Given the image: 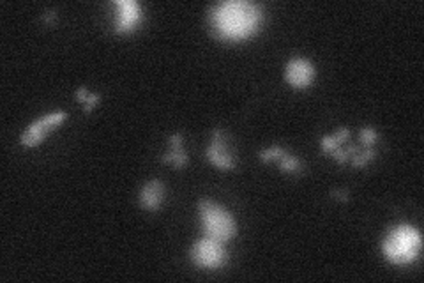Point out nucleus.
<instances>
[{"label":"nucleus","instance_id":"4be33fe9","mask_svg":"<svg viewBox=\"0 0 424 283\" xmlns=\"http://www.w3.org/2000/svg\"><path fill=\"white\" fill-rule=\"evenodd\" d=\"M52 20H53V13H48V16H45V21L46 23H50Z\"/></svg>","mask_w":424,"mask_h":283},{"label":"nucleus","instance_id":"9b49d317","mask_svg":"<svg viewBox=\"0 0 424 283\" xmlns=\"http://www.w3.org/2000/svg\"><path fill=\"white\" fill-rule=\"evenodd\" d=\"M375 156H376L375 149H373V147H366L363 152L352 156V165L356 166V168H361V166H364L366 163L373 161V159H375Z\"/></svg>","mask_w":424,"mask_h":283},{"label":"nucleus","instance_id":"f03ea898","mask_svg":"<svg viewBox=\"0 0 424 283\" xmlns=\"http://www.w3.org/2000/svg\"><path fill=\"white\" fill-rule=\"evenodd\" d=\"M422 250V235L410 225L393 227L382 241V253L394 266H408L415 262Z\"/></svg>","mask_w":424,"mask_h":283},{"label":"nucleus","instance_id":"4468645a","mask_svg":"<svg viewBox=\"0 0 424 283\" xmlns=\"http://www.w3.org/2000/svg\"><path fill=\"white\" fill-rule=\"evenodd\" d=\"M359 136H361V142L364 144V147H373V144L376 142V131L373 128H363Z\"/></svg>","mask_w":424,"mask_h":283},{"label":"nucleus","instance_id":"1a4fd4ad","mask_svg":"<svg viewBox=\"0 0 424 283\" xmlns=\"http://www.w3.org/2000/svg\"><path fill=\"white\" fill-rule=\"evenodd\" d=\"M50 129H52V126H50L46 115L43 119H38V121L32 122V124L23 131V135H21V145H23V147H36V145H39L43 140H45L46 133H48Z\"/></svg>","mask_w":424,"mask_h":283},{"label":"nucleus","instance_id":"423d86ee","mask_svg":"<svg viewBox=\"0 0 424 283\" xmlns=\"http://www.w3.org/2000/svg\"><path fill=\"white\" fill-rule=\"evenodd\" d=\"M115 6L119 7V16L115 23V34H129L142 20V7L134 0H117Z\"/></svg>","mask_w":424,"mask_h":283},{"label":"nucleus","instance_id":"aec40b11","mask_svg":"<svg viewBox=\"0 0 424 283\" xmlns=\"http://www.w3.org/2000/svg\"><path fill=\"white\" fill-rule=\"evenodd\" d=\"M89 96H90V94L85 90V87H80V89L76 90V99H78L80 103H85L87 97H89Z\"/></svg>","mask_w":424,"mask_h":283},{"label":"nucleus","instance_id":"f3484780","mask_svg":"<svg viewBox=\"0 0 424 283\" xmlns=\"http://www.w3.org/2000/svg\"><path fill=\"white\" fill-rule=\"evenodd\" d=\"M332 156H334V159H336L338 163H346V161L350 159V156L346 154L345 149H338V147H336L334 151H332Z\"/></svg>","mask_w":424,"mask_h":283},{"label":"nucleus","instance_id":"ddd939ff","mask_svg":"<svg viewBox=\"0 0 424 283\" xmlns=\"http://www.w3.org/2000/svg\"><path fill=\"white\" fill-rule=\"evenodd\" d=\"M279 165L283 172H297V168L301 166V161L297 158H292V156H285V158L279 159Z\"/></svg>","mask_w":424,"mask_h":283},{"label":"nucleus","instance_id":"2eb2a0df","mask_svg":"<svg viewBox=\"0 0 424 283\" xmlns=\"http://www.w3.org/2000/svg\"><path fill=\"white\" fill-rule=\"evenodd\" d=\"M338 142L334 140V136H324L320 142V147H322V151H327V152H332L336 147H338Z\"/></svg>","mask_w":424,"mask_h":283},{"label":"nucleus","instance_id":"6ab92c4d","mask_svg":"<svg viewBox=\"0 0 424 283\" xmlns=\"http://www.w3.org/2000/svg\"><path fill=\"white\" fill-rule=\"evenodd\" d=\"M350 136V131L346 128H339V131L334 135V140L338 142V144H341V142H346Z\"/></svg>","mask_w":424,"mask_h":283},{"label":"nucleus","instance_id":"0eeeda50","mask_svg":"<svg viewBox=\"0 0 424 283\" xmlns=\"http://www.w3.org/2000/svg\"><path fill=\"white\" fill-rule=\"evenodd\" d=\"M205 156L212 165H216L221 170H232L235 166L232 154H230L228 147L225 144V135L221 133V129H214L212 131V138L209 147H207Z\"/></svg>","mask_w":424,"mask_h":283},{"label":"nucleus","instance_id":"20e7f679","mask_svg":"<svg viewBox=\"0 0 424 283\" xmlns=\"http://www.w3.org/2000/svg\"><path fill=\"white\" fill-rule=\"evenodd\" d=\"M189 259H191V262L196 267H202V269H218V267L225 266L226 259H228V253H226L223 242L214 241L210 237H203L191 246Z\"/></svg>","mask_w":424,"mask_h":283},{"label":"nucleus","instance_id":"f8f14e48","mask_svg":"<svg viewBox=\"0 0 424 283\" xmlns=\"http://www.w3.org/2000/svg\"><path fill=\"white\" fill-rule=\"evenodd\" d=\"M287 156V151L285 149H281V147H270V149H265V151H262L260 154H258V158H260V161H264V163H269V161H279L281 158H285Z\"/></svg>","mask_w":424,"mask_h":283},{"label":"nucleus","instance_id":"f257e3e1","mask_svg":"<svg viewBox=\"0 0 424 283\" xmlns=\"http://www.w3.org/2000/svg\"><path fill=\"white\" fill-rule=\"evenodd\" d=\"M264 21V7L246 0H226L210 7L209 25L216 39L226 43L246 41L255 36Z\"/></svg>","mask_w":424,"mask_h":283},{"label":"nucleus","instance_id":"6e6552de","mask_svg":"<svg viewBox=\"0 0 424 283\" xmlns=\"http://www.w3.org/2000/svg\"><path fill=\"white\" fill-rule=\"evenodd\" d=\"M163 195H164L163 183L158 179L149 181L140 191V205L149 213L159 211L161 204H163Z\"/></svg>","mask_w":424,"mask_h":283},{"label":"nucleus","instance_id":"dca6fc26","mask_svg":"<svg viewBox=\"0 0 424 283\" xmlns=\"http://www.w3.org/2000/svg\"><path fill=\"white\" fill-rule=\"evenodd\" d=\"M97 103H99V94H90V96L87 97L85 103H83V112H85V114H89V112L92 110V108L96 107Z\"/></svg>","mask_w":424,"mask_h":283},{"label":"nucleus","instance_id":"7ed1b4c3","mask_svg":"<svg viewBox=\"0 0 424 283\" xmlns=\"http://www.w3.org/2000/svg\"><path fill=\"white\" fill-rule=\"evenodd\" d=\"M198 211L205 237H210L214 241L223 242V244L235 237L237 223L225 207L210 200H200Z\"/></svg>","mask_w":424,"mask_h":283},{"label":"nucleus","instance_id":"9d476101","mask_svg":"<svg viewBox=\"0 0 424 283\" xmlns=\"http://www.w3.org/2000/svg\"><path fill=\"white\" fill-rule=\"evenodd\" d=\"M163 163H170V165H173L175 168H184L186 165H188L189 158L188 154H186V151L182 147L179 149H171L170 152H166V154H163Z\"/></svg>","mask_w":424,"mask_h":283},{"label":"nucleus","instance_id":"a211bd4d","mask_svg":"<svg viewBox=\"0 0 424 283\" xmlns=\"http://www.w3.org/2000/svg\"><path fill=\"white\" fill-rule=\"evenodd\" d=\"M168 142H170L171 149H179V147H182V142H184V138H182L181 133H175V135H171L170 138H168Z\"/></svg>","mask_w":424,"mask_h":283},{"label":"nucleus","instance_id":"39448f33","mask_svg":"<svg viewBox=\"0 0 424 283\" xmlns=\"http://www.w3.org/2000/svg\"><path fill=\"white\" fill-rule=\"evenodd\" d=\"M315 64L308 59H302V57L290 59L285 67V80L288 82V85L297 90L308 89L315 80Z\"/></svg>","mask_w":424,"mask_h":283},{"label":"nucleus","instance_id":"412c9836","mask_svg":"<svg viewBox=\"0 0 424 283\" xmlns=\"http://www.w3.org/2000/svg\"><path fill=\"white\" fill-rule=\"evenodd\" d=\"M332 197H336V200H341V202L348 200V193L346 191H332Z\"/></svg>","mask_w":424,"mask_h":283}]
</instances>
